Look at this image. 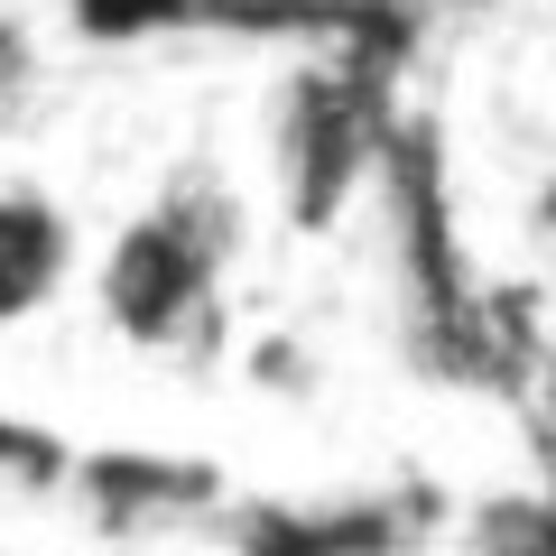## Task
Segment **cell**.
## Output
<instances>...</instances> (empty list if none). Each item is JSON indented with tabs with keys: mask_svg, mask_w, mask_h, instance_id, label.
Returning <instances> with one entry per match:
<instances>
[{
	"mask_svg": "<svg viewBox=\"0 0 556 556\" xmlns=\"http://www.w3.org/2000/svg\"><path fill=\"white\" fill-rule=\"evenodd\" d=\"M241 251V195L223 167L186 159L167 167V186L102 241L93 260V306L130 353H159V362H223V278H232Z\"/></svg>",
	"mask_w": 556,
	"mask_h": 556,
	"instance_id": "1",
	"label": "cell"
},
{
	"mask_svg": "<svg viewBox=\"0 0 556 556\" xmlns=\"http://www.w3.org/2000/svg\"><path fill=\"white\" fill-rule=\"evenodd\" d=\"M390 65L362 56H298L269 93V167L298 232H334L353 204H371L380 121H390Z\"/></svg>",
	"mask_w": 556,
	"mask_h": 556,
	"instance_id": "2",
	"label": "cell"
},
{
	"mask_svg": "<svg viewBox=\"0 0 556 556\" xmlns=\"http://www.w3.org/2000/svg\"><path fill=\"white\" fill-rule=\"evenodd\" d=\"M93 47H167V38H232V47H288V56H362L408 65L417 20L408 10H353V0H47Z\"/></svg>",
	"mask_w": 556,
	"mask_h": 556,
	"instance_id": "3",
	"label": "cell"
},
{
	"mask_svg": "<svg viewBox=\"0 0 556 556\" xmlns=\"http://www.w3.org/2000/svg\"><path fill=\"white\" fill-rule=\"evenodd\" d=\"M445 482H380L343 501H223L204 538L223 556H417L427 538H445Z\"/></svg>",
	"mask_w": 556,
	"mask_h": 556,
	"instance_id": "4",
	"label": "cell"
},
{
	"mask_svg": "<svg viewBox=\"0 0 556 556\" xmlns=\"http://www.w3.org/2000/svg\"><path fill=\"white\" fill-rule=\"evenodd\" d=\"M223 473L195 455H159V445H84L75 473V510L102 538H167V529H204L223 510Z\"/></svg>",
	"mask_w": 556,
	"mask_h": 556,
	"instance_id": "5",
	"label": "cell"
},
{
	"mask_svg": "<svg viewBox=\"0 0 556 556\" xmlns=\"http://www.w3.org/2000/svg\"><path fill=\"white\" fill-rule=\"evenodd\" d=\"M75 278V223L47 186L0 177V325H38Z\"/></svg>",
	"mask_w": 556,
	"mask_h": 556,
	"instance_id": "6",
	"label": "cell"
},
{
	"mask_svg": "<svg viewBox=\"0 0 556 556\" xmlns=\"http://www.w3.org/2000/svg\"><path fill=\"white\" fill-rule=\"evenodd\" d=\"M75 473H84V445H65L56 427H38V417H10V408H0V492L75 501Z\"/></svg>",
	"mask_w": 556,
	"mask_h": 556,
	"instance_id": "7",
	"label": "cell"
},
{
	"mask_svg": "<svg viewBox=\"0 0 556 556\" xmlns=\"http://www.w3.org/2000/svg\"><path fill=\"white\" fill-rule=\"evenodd\" d=\"M464 547L473 556H556V501L547 492H492L464 510Z\"/></svg>",
	"mask_w": 556,
	"mask_h": 556,
	"instance_id": "8",
	"label": "cell"
},
{
	"mask_svg": "<svg viewBox=\"0 0 556 556\" xmlns=\"http://www.w3.org/2000/svg\"><path fill=\"white\" fill-rule=\"evenodd\" d=\"M529 427H538V464H547V501H556V334L529 371Z\"/></svg>",
	"mask_w": 556,
	"mask_h": 556,
	"instance_id": "9",
	"label": "cell"
},
{
	"mask_svg": "<svg viewBox=\"0 0 556 556\" xmlns=\"http://www.w3.org/2000/svg\"><path fill=\"white\" fill-rule=\"evenodd\" d=\"M28 65H38L28 28H20V20H0V93H20V84H28Z\"/></svg>",
	"mask_w": 556,
	"mask_h": 556,
	"instance_id": "10",
	"label": "cell"
},
{
	"mask_svg": "<svg viewBox=\"0 0 556 556\" xmlns=\"http://www.w3.org/2000/svg\"><path fill=\"white\" fill-rule=\"evenodd\" d=\"M0 556H10V547H0Z\"/></svg>",
	"mask_w": 556,
	"mask_h": 556,
	"instance_id": "11",
	"label": "cell"
}]
</instances>
